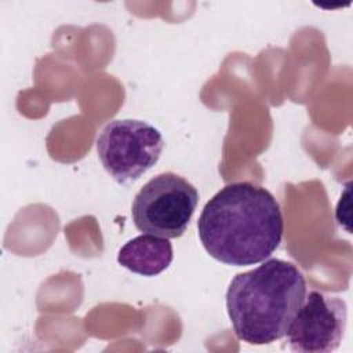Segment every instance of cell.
I'll return each instance as SVG.
<instances>
[{
  "label": "cell",
  "mask_w": 353,
  "mask_h": 353,
  "mask_svg": "<svg viewBox=\"0 0 353 353\" xmlns=\"http://www.w3.org/2000/svg\"><path fill=\"white\" fill-rule=\"evenodd\" d=\"M199 239L216 261L248 266L268 259L280 245L284 221L280 204L265 188L233 182L216 192L197 221Z\"/></svg>",
  "instance_id": "6da1fadb"
},
{
  "label": "cell",
  "mask_w": 353,
  "mask_h": 353,
  "mask_svg": "<svg viewBox=\"0 0 353 353\" xmlns=\"http://www.w3.org/2000/svg\"><path fill=\"white\" fill-rule=\"evenodd\" d=\"M305 296V277L288 261L273 258L236 274L226 291V309L236 336L250 345L281 339Z\"/></svg>",
  "instance_id": "7a4b0ae2"
},
{
  "label": "cell",
  "mask_w": 353,
  "mask_h": 353,
  "mask_svg": "<svg viewBox=\"0 0 353 353\" xmlns=\"http://www.w3.org/2000/svg\"><path fill=\"white\" fill-rule=\"evenodd\" d=\"M199 203L197 189L174 172H163L149 179L137 193L131 214L142 233L176 239L181 237Z\"/></svg>",
  "instance_id": "3957f363"
},
{
  "label": "cell",
  "mask_w": 353,
  "mask_h": 353,
  "mask_svg": "<svg viewBox=\"0 0 353 353\" xmlns=\"http://www.w3.org/2000/svg\"><path fill=\"white\" fill-rule=\"evenodd\" d=\"M163 149L161 132L142 120H113L97 138L98 157L119 183L142 176L159 161Z\"/></svg>",
  "instance_id": "277c9868"
},
{
  "label": "cell",
  "mask_w": 353,
  "mask_h": 353,
  "mask_svg": "<svg viewBox=\"0 0 353 353\" xmlns=\"http://www.w3.org/2000/svg\"><path fill=\"white\" fill-rule=\"evenodd\" d=\"M347 319L346 302L320 291H310L294 316L285 336L298 353H330L339 347Z\"/></svg>",
  "instance_id": "5b68a950"
},
{
  "label": "cell",
  "mask_w": 353,
  "mask_h": 353,
  "mask_svg": "<svg viewBox=\"0 0 353 353\" xmlns=\"http://www.w3.org/2000/svg\"><path fill=\"white\" fill-rule=\"evenodd\" d=\"M174 259L170 239L141 234L127 241L119 251L117 262L141 276L152 277L164 272Z\"/></svg>",
  "instance_id": "8992f818"
}]
</instances>
